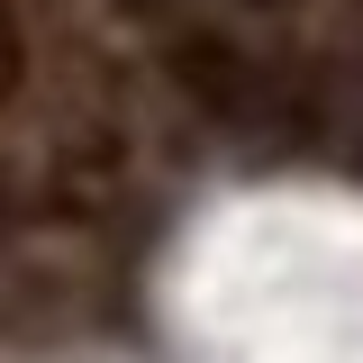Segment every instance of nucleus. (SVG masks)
<instances>
[{"mask_svg": "<svg viewBox=\"0 0 363 363\" xmlns=\"http://www.w3.org/2000/svg\"><path fill=\"white\" fill-rule=\"evenodd\" d=\"M309 128H318V155H336V164L363 173V64L309 73Z\"/></svg>", "mask_w": 363, "mask_h": 363, "instance_id": "f257e3e1", "label": "nucleus"}, {"mask_svg": "<svg viewBox=\"0 0 363 363\" xmlns=\"http://www.w3.org/2000/svg\"><path fill=\"white\" fill-rule=\"evenodd\" d=\"M255 9H291V0H255Z\"/></svg>", "mask_w": 363, "mask_h": 363, "instance_id": "f03ea898", "label": "nucleus"}, {"mask_svg": "<svg viewBox=\"0 0 363 363\" xmlns=\"http://www.w3.org/2000/svg\"><path fill=\"white\" fill-rule=\"evenodd\" d=\"M128 9H164V0H128Z\"/></svg>", "mask_w": 363, "mask_h": 363, "instance_id": "7ed1b4c3", "label": "nucleus"}]
</instances>
